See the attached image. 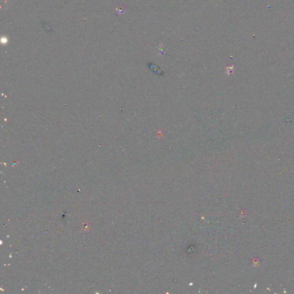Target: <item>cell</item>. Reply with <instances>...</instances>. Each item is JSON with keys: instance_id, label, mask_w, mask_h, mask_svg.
I'll return each mask as SVG.
<instances>
[{"instance_id": "1", "label": "cell", "mask_w": 294, "mask_h": 294, "mask_svg": "<svg viewBox=\"0 0 294 294\" xmlns=\"http://www.w3.org/2000/svg\"><path fill=\"white\" fill-rule=\"evenodd\" d=\"M151 68H152V69H153V70L155 71L154 72L158 74H159V75H161V71L160 70V69H159L158 67H156V66H151Z\"/></svg>"}, {"instance_id": "2", "label": "cell", "mask_w": 294, "mask_h": 294, "mask_svg": "<svg viewBox=\"0 0 294 294\" xmlns=\"http://www.w3.org/2000/svg\"><path fill=\"white\" fill-rule=\"evenodd\" d=\"M233 66H231V67H228L227 68V72H228V73L229 74H230L231 73L233 72Z\"/></svg>"}]
</instances>
